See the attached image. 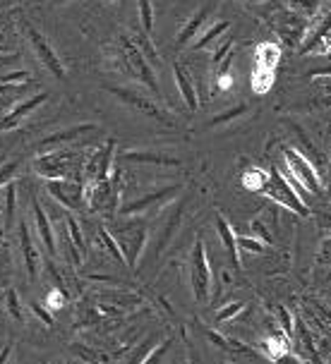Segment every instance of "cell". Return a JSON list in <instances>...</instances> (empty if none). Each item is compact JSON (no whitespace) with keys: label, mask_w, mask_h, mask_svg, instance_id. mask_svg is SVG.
<instances>
[{"label":"cell","mask_w":331,"mask_h":364,"mask_svg":"<svg viewBox=\"0 0 331 364\" xmlns=\"http://www.w3.org/2000/svg\"><path fill=\"white\" fill-rule=\"evenodd\" d=\"M31 311H34V314H36L38 318H41V321L46 323V326H53V323H56V318L51 316V311H48V309H43L38 302H31Z\"/></svg>","instance_id":"45"},{"label":"cell","mask_w":331,"mask_h":364,"mask_svg":"<svg viewBox=\"0 0 331 364\" xmlns=\"http://www.w3.org/2000/svg\"><path fill=\"white\" fill-rule=\"evenodd\" d=\"M206 338L214 343V346H219L221 350H226V353H243V355H252V350L248 346H243V343H238V341H231V338H224L219 333V331H211V328H206L204 331Z\"/></svg>","instance_id":"26"},{"label":"cell","mask_w":331,"mask_h":364,"mask_svg":"<svg viewBox=\"0 0 331 364\" xmlns=\"http://www.w3.org/2000/svg\"><path fill=\"white\" fill-rule=\"evenodd\" d=\"M216 232H219V237H221V242H224L226 247V255H228L231 259V264L236 266V269H240V252H238V245H236V230L226 223V218L221 216V213H216Z\"/></svg>","instance_id":"20"},{"label":"cell","mask_w":331,"mask_h":364,"mask_svg":"<svg viewBox=\"0 0 331 364\" xmlns=\"http://www.w3.org/2000/svg\"><path fill=\"white\" fill-rule=\"evenodd\" d=\"M264 346V353H267L271 360H278V357H283V355H288V353H293V343H290V338L288 336H281V333H274V336H269L267 341L262 343Z\"/></svg>","instance_id":"25"},{"label":"cell","mask_w":331,"mask_h":364,"mask_svg":"<svg viewBox=\"0 0 331 364\" xmlns=\"http://www.w3.org/2000/svg\"><path fill=\"white\" fill-rule=\"evenodd\" d=\"M53 3H63V0H53Z\"/></svg>","instance_id":"54"},{"label":"cell","mask_w":331,"mask_h":364,"mask_svg":"<svg viewBox=\"0 0 331 364\" xmlns=\"http://www.w3.org/2000/svg\"><path fill=\"white\" fill-rule=\"evenodd\" d=\"M127 38L135 43V48H137L140 53H142V58H145V60L149 63V68L157 70V65L161 63V58H159L157 50H154V41L149 38V34H145V31H140L137 36H127Z\"/></svg>","instance_id":"24"},{"label":"cell","mask_w":331,"mask_h":364,"mask_svg":"<svg viewBox=\"0 0 331 364\" xmlns=\"http://www.w3.org/2000/svg\"><path fill=\"white\" fill-rule=\"evenodd\" d=\"M248 110V103H238V106H233L228 110H224L221 115H214V118L209 120L211 127H219V125H226V122H233L236 118H240V115Z\"/></svg>","instance_id":"32"},{"label":"cell","mask_w":331,"mask_h":364,"mask_svg":"<svg viewBox=\"0 0 331 364\" xmlns=\"http://www.w3.org/2000/svg\"><path fill=\"white\" fill-rule=\"evenodd\" d=\"M281 63V46L274 43V41H264L257 46L255 50V68H262V70H271L276 73V65Z\"/></svg>","instance_id":"21"},{"label":"cell","mask_w":331,"mask_h":364,"mask_svg":"<svg viewBox=\"0 0 331 364\" xmlns=\"http://www.w3.org/2000/svg\"><path fill=\"white\" fill-rule=\"evenodd\" d=\"M24 84H17V87H10V84H0V99L8 94H17V91H22Z\"/></svg>","instance_id":"48"},{"label":"cell","mask_w":331,"mask_h":364,"mask_svg":"<svg viewBox=\"0 0 331 364\" xmlns=\"http://www.w3.org/2000/svg\"><path fill=\"white\" fill-rule=\"evenodd\" d=\"M183 192V185L180 182H173V185H166L161 187V190H154L145 194V197L130 201V204L120 206V216H137V213H145L149 211L152 206H161V204H168V201H173V197H178V194Z\"/></svg>","instance_id":"10"},{"label":"cell","mask_w":331,"mask_h":364,"mask_svg":"<svg viewBox=\"0 0 331 364\" xmlns=\"http://www.w3.org/2000/svg\"><path fill=\"white\" fill-rule=\"evenodd\" d=\"M252 232H255V240H259L262 245H271L274 240H271L269 230L262 225V220H252Z\"/></svg>","instance_id":"43"},{"label":"cell","mask_w":331,"mask_h":364,"mask_svg":"<svg viewBox=\"0 0 331 364\" xmlns=\"http://www.w3.org/2000/svg\"><path fill=\"white\" fill-rule=\"evenodd\" d=\"M154 346H157V338H149V341L142 343V346H140L137 350H135V357H132V360H130V364H140V362L145 360V357H147L149 353H152Z\"/></svg>","instance_id":"41"},{"label":"cell","mask_w":331,"mask_h":364,"mask_svg":"<svg viewBox=\"0 0 331 364\" xmlns=\"http://www.w3.org/2000/svg\"><path fill=\"white\" fill-rule=\"evenodd\" d=\"M3 53H5V48H0V58H3Z\"/></svg>","instance_id":"53"},{"label":"cell","mask_w":331,"mask_h":364,"mask_svg":"<svg viewBox=\"0 0 331 364\" xmlns=\"http://www.w3.org/2000/svg\"><path fill=\"white\" fill-rule=\"evenodd\" d=\"M5 309H8V314L15 318V321H19V323L24 321V307H22V302H19V297H17V290L5 292Z\"/></svg>","instance_id":"33"},{"label":"cell","mask_w":331,"mask_h":364,"mask_svg":"<svg viewBox=\"0 0 331 364\" xmlns=\"http://www.w3.org/2000/svg\"><path fill=\"white\" fill-rule=\"evenodd\" d=\"M3 41H5V36H3V34H0V46H3Z\"/></svg>","instance_id":"52"},{"label":"cell","mask_w":331,"mask_h":364,"mask_svg":"<svg viewBox=\"0 0 331 364\" xmlns=\"http://www.w3.org/2000/svg\"><path fill=\"white\" fill-rule=\"evenodd\" d=\"M82 168H84V156L73 146L63 149H51L36 156L34 171L46 180H82Z\"/></svg>","instance_id":"1"},{"label":"cell","mask_w":331,"mask_h":364,"mask_svg":"<svg viewBox=\"0 0 331 364\" xmlns=\"http://www.w3.org/2000/svg\"><path fill=\"white\" fill-rule=\"evenodd\" d=\"M17 232H19V245H22V259H24V269H27V276L29 281L34 283L38 278V271H41V255H38L34 240H31V232L27 223H19L17 225Z\"/></svg>","instance_id":"13"},{"label":"cell","mask_w":331,"mask_h":364,"mask_svg":"<svg viewBox=\"0 0 331 364\" xmlns=\"http://www.w3.org/2000/svg\"><path fill=\"white\" fill-rule=\"evenodd\" d=\"M19 171V164L17 161H10V164L0 166V187H5L8 182H12V178H15V173Z\"/></svg>","instance_id":"42"},{"label":"cell","mask_w":331,"mask_h":364,"mask_svg":"<svg viewBox=\"0 0 331 364\" xmlns=\"http://www.w3.org/2000/svg\"><path fill=\"white\" fill-rule=\"evenodd\" d=\"M264 182H267V171H262V168H248L243 175V185L250 192H262Z\"/></svg>","instance_id":"29"},{"label":"cell","mask_w":331,"mask_h":364,"mask_svg":"<svg viewBox=\"0 0 331 364\" xmlns=\"http://www.w3.org/2000/svg\"><path fill=\"white\" fill-rule=\"evenodd\" d=\"M274 364H303L293 353H288V355H283V357H278V360H274Z\"/></svg>","instance_id":"50"},{"label":"cell","mask_w":331,"mask_h":364,"mask_svg":"<svg viewBox=\"0 0 331 364\" xmlns=\"http://www.w3.org/2000/svg\"><path fill=\"white\" fill-rule=\"evenodd\" d=\"M87 132H96V125L94 122H84V125H73L68 129H58V132H51L46 136H41V139L36 141V149L38 151H51V149H63V146H70L75 144L77 139H80L82 134Z\"/></svg>","instance_id":"12"},{"label":"cell","mask_w":331,"mask_h":364,"mask_svg":"<svg viewBox=\"0 0 331 364\" xmlns=\"http://www.w3.org/2000/svg\"><path fill=\"white\" fill-rule=\"evenodd\" d=\"M24 31H27V38H29V46L34 48L36 58L41 60L43 68L48 70L51 75L56 77V80H65V68H63V60L58 58V53L53 50V46H51V41L46 36L41 34V31H36L31 24H24Z\"/></svg>","instance_id":"8"},{"label":"cell","mask_w":331,"mask_h":364,"mask_svg":"<svg viewBox=\"0 0 331 364\" xmlns=\"http://www.w3.org/2000/svg\"><path fill=\"white\" fill-rule=\"evenodd\" d=\"M3 204H5V211H3V220H5V232L15 225V216H17V185L15 180L5 185V192H3Z\"/></svg>","instance_id":"23"},{"label":"cell","mask_w":331,"mask_h":364,"mask_svg":"<svg viewBox=\"0 0 331 364\" xmlns=\"http://www.w3.org/2000/svg\"><path fill=\"white\" fill-rule=\"evenodd\" d=\"M283 166L308 190V194H322V197L327 194V182L317 175L315 166L298 149H283Z\"/></svg>","instance_id":"5"},{"label":"cell","mask_w":331,"mask_h":364,"mask_svg":"<svg viewBox=\"0 0 331 364\" xmlns=\"http://www.w3.org/2000/svg\"><path fill=\"white\" fill-rule=\"evenodd\" d=\"M118 164H145V166L180 168V161H178V159H171V156L157 154V151H135V149L120 151V154H118Z\"/></svg>","instance_id":"17"},{"label":"cell","mask_w":331,"mask_h":364,"mask_svg":"<svg viewBox=\"0 0 331 364\" xmlns=\"http://www.w3.org/2000/svg\"><path fill=\"white\" fill-rule=\"evenodd\" d=\"M99 242H101L103 247H106V252L115 259V262H120V264H122V255H120L118 245H115V240H113V235H110L108 228H99Z\"/></svg>","instance_id":"35"},{"label":"cell","mask_w":331,"mask_h":364,"mask_svg":"<svg viewBox=\"0 0 331 364\" xmlns=\"http://www.w3.org/2000/svg\"><path fill=\"white\" fill-rule=\"evenodd\" d=\"M274 80H276V73L255 68V73H252V89H255L257 94H267V91L274 87Z\"/></svg>","instance_id":"27"},{"label":"cell","mask_w":331,"mask_h":364,"mask_svg":"<svg viewBox=\"0 0 331 364\" xmlns=\"http://www.w3.org/2000/svg\"><path fill=\"white\" fill-rule=\"evenodd\" d=\"M31 213H34V225L38 230V240H41L43 250H46V255L51 259L58 257V242H56V230L53 225H51V220L46 216V211H43V206L38 204V201L34 199L31 201Z\"/></svg>","instance_id":"14"},{"label":"cell","mask_w":331,"mask_h":364,"mask_svg":"<svg viewBox=\"0 0 331 364\" xmlns=\"http://www.w3.org/2000/svg\"><path fill=\"white\" fill-rule=\"evenodd\" d=\"M65 228H68V237H70V242H73L77 250L82 252H87V242H84V235H82V228H80V223L73 218V216H68L65 218Z\"/></svg>","instance_id":"31"},{"label":"cell","mask_w":331,"mask_h":364,"mask_svg":"<svg viewBox=\"0 0 331 364\" xmlns=\"http://www.w3.org/2000/svg\"><path fill=\"white\" fill-rule=\"evenodd\" d=\"M106 91H108V94H113L115 99H120L122 103H127L130 108L145 113L147 118H152L157 122H164V125H168V127H175V118L171 113H166L164 108L157 106L154 101H149L147 96L137 94V91H130V89H122V87H110V84L106 87Z\"/></svg>","instance_id":"7"},{"label":"cell","mask_w":331,"mask_h":364,"mask_svg":"<svg viewBox=\"0 0 331 364\" xmlns=\"http://www.w3.org/2000/svg\"><path fill=\"white\" fill-rule=\"evenodd\" d=\"M300 55H310V53H322L327 55L329 53V15L324 12L322 19H320V27L312 29L305 41H300V48H298Z\"/></svg>","instance_id":"16"},{"label":"cell","mask_w":331,"mask_h":364,"mask_svg":"<svg viewBox=\"0 0 331 364\" xmlns=\"http://www.w3.org/2000/svg\"><path fill=\"white\" fill-rule=\"evenodd\" d=\"M0 220H3V213H0ZM5 235V230H3V228H0V237H3Z\"/></svg>","instance_id":"51"},{"label":"cell","mask_w":331,"mask_h":364,"mask_svg":"<svg viewBox=\"0 0 331 364\" xmlns=\"http://www.w3.org/2000/svg\"><path fill=\"white\" fill-rule=\"evenodd\" d=\"M171 346H173V338H166V341L157 343L152 353H149L140 364H161V360H164V357L168 355V350H171Z\"/></svg>","instance_id":"34"},{"label":"cell","mask_w":331,"mask_h":364,"mask_svg":"<svg viewBox=\"0 0 331 364\" xmlns=\"http://www.w3.org/2000/svg\"><path fill=\"white\" fill-rule=\"evenodd\" d=\"M46 192L58 204L70 211H80L84 206V182L75 180H46Z\"/></svg>","instance_id":"11"},{"label":"cell","mask_w":331,"mask_h":364,"mask_svg":"<svg viewBox=\"0 0 331 364\" xmlns=\"http://www.w3.org/2000/svg\"><path fill=\"white\" fill-rule=\"evenodd\" d=\"M19 118H15V115L10 113H3V118H0V132H8V129H15V127H19Z\"/></svg>","instance_id":"46"},{"label":"cell","mask_w":331,"mask_h":364,"mask_svg":"<svg viewBox=\"0 0 331 364\" xmlns=\"http://www.w3.org/2000/svg\"><path fill=\"white\" fill-rule=\"evenodd\" d=\"M0 199H3V194H0Z\"/></svg>","instance_id":"55"},{"label":"cell","mask_w":331,"mask_h":364,"mask_svg":"<svg viewBox=\"0 0 331 364\" xmlns=\"http://www.w3.org/2000/svg\"><path fill=\"white\" fill-rule=\"evenodd\" d=\"M276 31H278V36H281V41H283V46H300V41H303V34L308 31V19L305 17H300V15H290V12H285L283 15V19L281 22L276 24Z\"/></svg>","instance_id":"15"},{"label":"cell","mask_w":331,"mask_h":364,"mask_svg":"<svg viewBox=\"0 0 331 364\" xmlns=\"http://www.w3.org/2000/svg\"><path fill=\"white\" fill-rule=\"evenodd\" d=\"M278 318H281V323H283V331H285V336L288 338H293V318H290L288 314V309H283V307H278Z\"/></svg>","instance_id":"47"},{"label":"cell","mask_w":331,"mask_h":364,"mask_svg":"<svg viewBox=\"0 0 331 364\" xmlns=\"http://www.w3.org/2000/svg\"><path fill=\"white\" fill-rule=\"evenodd\" d=\"M236 245H238V252L245 250V252H255V255H264V250H267V245H262L259 240L243 237V235H236Z\"/></svg>","instance_id":"36"},{"label":"cell","mask_w":331,"mask_h":364,"mask_svg":"<svg viewBox=\"0 0 331 364\" xmlns=\"http://www.w3.org/2000/svg\"><path fill=\"white\" fill-rule=\"evenodd\" d=\"M118 60L122 65V70L132 77L135 82H140V84H145V87L152 91L154 96H159V99H164L161 96V89H159V82H157V77H154V70L149 68V63L142 58V53L137 48H135V43L130 41L127 36H122L120 38V48H118Z\"/></svg>","instance_id":"3"},{"label":"cell","mask_w":331,"mask_h":364,"mask_svg":"<svg viewBox=\"0 0 331 364\" xmlns=\"http://www.w3.org/2000/svg\"><path fill=\"white\" fill-rule=\"evenodd\" d=\"M285 3L293 8L295 15H300V17H317V12L322 10V3L320 0H285Z\"/></svg>","instance_id":"30"},{"label":"cell","mask_w":331,"mask_h":364,"mask_svg":"<svg viewBox=\"0 0 331 364\" xmlns=\"http://www.w3.org/2000/svg\"><path fill=\"white\" fill-rule=\"evenodd\" d=\"M29 82V73L27 70H12V73L0 75V84H10V87H17V84H27Z\"/></svg>","instance_id":"37"},{"label":"cell","mask_w":331,"mask_h":364,"mask_svg":"<svg viewBox=\"0 0 331 364\" xmlns=\"http://www.w3.org/2000/svg\"><path fill=\"white\" fill-rule=\"evenodd\" d=\"M113 156H115V139H108L101 149L84 159V168H82V180L84 182H94V180H106L110 178V171H113Z\"/></svg>","instance_id":"9"},{"label":"cell","mask_w":331,"mask_h":364,"mask_svg":"<svg viewBox=\"0 0 331 364\" xmlns=\"http://www.w3.org/2000/svg\"><path fill=\"white\" fill-rule=\"evenodd\" d=\"M173 80H175V87H178V91H180V96H183L187 110L194 113V110L199 108V96H197V89H194V84L190 80V75L185 73V68L180 63L173 65Z\"/></svg>","instance_id":"19"},{"label":"cell","mask_w":331,"mask_h":364,"mask_svg":"<svg viewBox=\"0 0 331 364\" xmlns=\"http://www.w3.org/2000/svg\"><path fill=\"white\" fill-rule=\"evenodd\" d=\"M262 194L267 199L278 201V204L285 206V209H290L293 213H298V216H303V218L310 216L308 204H305V201L295 194L293 187H290L288 182H285V178L281 175V171H278V168H271V171H267V182H264Z\"/></svg>","instance_id":"4"},{"label":"cell","mask_w":331,"mask_h":364,"mask_svg":"<svg viewBox=\"0 0 331 364\" xmlns=\"http://www.w3.org/2000/svg\"><path fill=\"white\" fill-rule=\"evenodd\" d=\"M243 309H245V302H231V304H226L224 309H219V314H216V323H221V321H228V318L238 316Z\"/></svg>","instance_id":"39"},{"label":"cell","mask_w":331,"mask_h":364,"mask_svg":"<svg viewBox=\"0 0 331 364\" xmlns=\"http://www.w3.org/2000/svg\"><path fill=\"white\" fill-rule=\"evenodd\" d=\"M233 43H236V41H233L231 36H226V41L221 43V46H216V53L211 55V65H214V68H219V63L231 53V50H233Z\"/></svg>","instance_id":"40"},{"label":"cell","mask_w":331,"mask_h":364,"mask_svg":"<svg viewBox=\"0 0 331 364\" xmlns=\"http://www.w3.org/2000/svg\"><path fill=\"white\" fill-rule=\"evenodd\" d=\"M216 87L221 91H226V89H231L233 87V75H231V70H216Z\"/></svg>","instance_id":"44"},{"label":"cell","mask_w":331,"mask_h":364,"mask_svg":"<svg viewBox=\"0 0 331 364\" xmlns=\"http://www.w3.org/2000/svg\"><path fill=\"white\" fill-rule=\"evenodd\" d=\"M190 283L192 292L197 302H206L211 290V269H209V259H206L204 242L197 240L192 247V264H190Z\"/></svg>","instance_id":"6"},{"label":"cell","mask_w":331,"mask_h":364,"mask_svg":"<svg viewBox=\"0 0 331 364\" xmlns=\"http://www.w3.org/2000/svg\"><path fill=\"white\" fill-rule=\"evenodd\" d=\"M137 15H140L142 31L152 36V31H154V3L152 0H137Z\"/></svg>","instance_id":"28"},{"label":"cell","mask_w":331,"mask_h":364,"mask_svg":"<svg viewBox=\"0 0 331 364\" xmlns=\"http://www.w3.org/2000/svg\"><path fill=\"white\" fill-rule=\"evenodd\" d=\"M58 364H61V362H58Z\"/></svg>","instance_id":"56"},{"label":"cell","mask_w":331,"mask_h":364,"mask_svg":"<svg viewBox=\"0 0 331 364\" xmlns=\"http://www.w3.org/2000/svg\"><path fill=\"white\" fill-rule=\"evenodd\" d=\"M231 24L226 22V19H221V22H214L211 27L202 29V34L192 41V48L194 50H209V48H216L219 38L226 36V31H228Z\"/></svg>","instance_id":"22"},{"label":"cell","mask_w":331,"mask_h":364,"mask_svg":"<svg viewBox=\"0 0 331 364\" xmlns=\"http://www.w3.org/2000/svg\"><path fill=\"white\" fill-rule=\"evenodd\" d=\"M209 15H211V3L209 5H202V8L194 12V15L183 24V29H180L178 46H190L194 38L202 34V29H204V24H206V19H209Z\"/></svg>","instance_id":"18"},{"label":"cell","mask_w":331,"mask_h":364,"mask_svg":"<svg viewBox=\"0 0 331 364\" xmlns=\"http://www.w3.org/2000/svg\"><path fill=\"white\" fill-rule=\"evenodd\" d=\"M12 350H15V346H12V343H8L5 348H0V364H8Z\"/></svg>","instance_id":"49"},{"label":"cell","mask_w":331,"mask_h":364,"mask_svg":"<svg viewBox=\"0 0 331 364\" xmlns=\"http://www.w3.org/2000/svg\"><path fill=\"white\" fill-rule=\"evenodd\" d=\"M65 302H68V292H65V288H53V290L48 292L46 307H51V309H61V307H65Z\"/></svg>","instance_id":"38"},{"label":"cell","mask_w":331,"mask_h":364,"mask_svg":"<svg viewBox=\"0 0 331 364\" xmlns=\"http://www.w3.org/2000/svg\"><path fill=\"white\" fill-rule=\"evenodd\" d=\"M118 245L120 255H122V264H127L130 269H137V259L142 255L147 245V223L145 218H130L125 216V220H120L118 230L110 232Z\"/></svg>","instance_id":"2"}]
</instances>
